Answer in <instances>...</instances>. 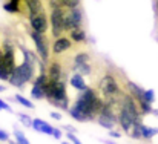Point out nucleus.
I'll return each instance as SVG.
<instances>
[{
    "label": "nucleus",
    "instance_id": "nucleus-5",
    "mask_svg": "<svg viewBox=\"0 0 158 144\" xmlns=\"http://www.w3.org/2000/svg\"><path fill=\"white\" fill-rule=\"evenodd\" d=\"M31 39L35 43V48H37V52H39L40 58L43 61H48V58H49V48H48L46 35L45 34H39V32H35V31L31 29Z\"/></svg>",
    "mask_w": 158,
    "mask_h": 144
},
{
    "label": "nucleus",
    "instance_id": "nucleus-19",
    "mask_svg": "<svg viewBox=\"0 0 158 144\" xmlns=\"http://www.w3.org/2000/svg\"><path fill=\"white\" fill-rule=\"evenodd\" d=\"M158 134V129H154V127H148V126H144L143 124V127H141V135H143V140H152L155 135Z\"/></svg>",
    "mask_w": 158,
    "mask_h": 144
},
{
    "label": "nucleus",
    "instance_id": "nucleus-31",
    "mask_svg": "<svg viewBox=\"0 0 158 144\" xmlns=\"http://www.w3.org/2000/svg\"><path fill=\"white\" fill-rule=\"evenodd\" d=\"M63 129H64L66 132H71V134H75V132H77V129L72 127V126H69V124H63Z\"/></svg>",
    "mask_w": 158,
    "mask_h": 144
},
{
    "label": "nucleus",
    "instance_id": "nucleus-18",
    "mask_svg": "<svg viewBox=\"0 0 158 144\" xmlns=\"http://www.w3.org/2000/svg\"><path fill=\"white\" fill-rule=\"evenodd\" d=\"M83 63H91V55H89L88 52H78V54L75 55V58H74L72 68H74V66H78V64H83Z\"/></svg>",
    "mask_w": 158,
    "mask_h": 144
},
{
    "label": "nucleus",
    "instance_id": "nucleus-21",
    "mask_svg": "<svg viewBox=\"0 0 158 144\" xmlns=\"http://www.w3.org/2000/svg\"><path fill=\"white\" fill-rule=\"evenodd\" d=\"M14 100H15L19 104H22V106H25V107H28V109H34V103L29 101L28 98H25L23 95H20V94H17V95L14 97Z\"/></svg>",
    "mask_w": 158,
    "mask_h": 144
},
{
    "label": "nucleus",
    "instance_id": "nucleus-22",
    "mask_svg": "<svg viewBox=\"0 0 158 144\" xmlns=\"http://www.w3.org/2000/svg\"><path fill=\"white\" fill-rule=\"evenodd\" d=\"M14 137H15V143L17 144H29V141L25 137V134L22 130H19V127H14Z\"/></svg>",
    "mask_w": 158,
    "mask_h": 144
},
{
    "label": "nucleus",
    "instance_id": "nucleus-17",
    "mask_svg": "<svg viewBox=\"0 0 158 144\" xmlns=\"http://www.w3.org/2000/svg\"><path fill=\"white\" fill-rule=\"evenodd\" d=\"M69 83H71V86L75 88L77 91H85V89L88 88L86 83H85V80H83V75H80V74H77V72L69 78Z\"/></svg>",
    "mask_w": 158,
    "mask_h": 144
},
{
    "label": "nucleus",
    "instance_id": "nucleus-3",
    "mask_svg": "<svg viewBox=\"0 0 158 144\" xmlns=\"http://www.w3.org/2000/svg\"><path fill=\"white\" fill-rule=\"evenodd\" d=\"M51 104L57 106L58 109H63V110H68L69 107V97L66 94V84L63 80H58V81H54V88H52V94L49 98H46Z\"/></svg>",
    "mask_w": 158,
    "mask_h": 144
},
{
    "label": "nucleus",
    "instance_id": "nucleus-25",
    "mask_svg": "<svg viewBox=\"0 0 158 144\" xmlns=\"http://www.w3.org/2000/svg\"><path fill=\"white\" fill-rule=\"evenodd\" d=\"M31 95H32V98H35V100H42V98H45V95H43V89H42V88H37V86H32V89H31Z\"/></svg>",
    "mask_w": 158,
    "mask_h": 144
},
{
    "label": "nucleus",
    "instance_id": "nucleus-8",
    "mask_svg": "<svg viewBox=\"0 0 158 144\" xmlns=\"http://www.w3.org/2000/svg\"><path fill=\"white\" fill-rule=\"evenodd\" d=\"M117 121H118V124H120L121 130H123L124 134H127V135H129V132H131V129H132V124H134V118H132L126 110L120 109V110H118V113H117Z\"/></svg>",
    "mask_w": 158,
    "mask_h": 144
},
{
    "label": "nucleus",
    "instance_id": "nucleus-7",
    "mask_svg": "<svg viewBox=\"0 0 158 144\" xmlns=\"http://www.w3.org/2000/svg\"><path fill=\"white\" fill-rule=\"evenodd\" d=\"M66 9H51V28L52 37L57 39L63 32V14Z\"/></svg>",
    "mask_w": 158,
    "mask_h": 144
},
{
    "label": "nucleus",
    "instance_id": "nucleus-12",
    "mask_svg": "<svg viewBox=\"0 0 158 144\" xmlns=\"http://www.w3.org/2000/svg\"><path fill=\"white\" fill-rule=\"evenodd\" d=\"M95 120L98 121V124L102 127H105L107 130H112L115 127V124H117V118L115 117H109V115H105V113H98Z\"/></svg>",
    "mask_w": 158,
    "mask_h": 144
},
{
    "label": "nucleus",
    "instance_id": "nucleus-36",
    "mask_svg": "<svg viewBox=\"0 0 158 144\" xmlns=\"http://www.w3.org/2000/svg\"><path fill=\"white\" fill-rule=\"evenodd\" d=\"M0 92H5V86H2V84H0Z\"/></svg>",
    "mask_w": 158,
    "mask_h": 144
},
{
    "label": "nucleus",
    "instance_id": "nucleus-16",
    "mask_svg": "<svg viewBox=\"0 0 158 144\" xmlns=\"http://www.w3.org/2000/svg\"><path fill=\"white\" fill-rule=\"evenodd\" d=\"M68 11H69V15H71V19H72L74 28H81V25H83L81 9H80V8H72V9H68Z\"/></svg>",
    "mask_w": 158,
    "mask_h": 144
},
{
    "label": "nucleus",
    "instance_id": "nucleus-38",
    "mask_svg": "<svg viewBox=\"0 0 158 144\" xmlns=\"http://www.w3.org/2000/svg\"><path fill=\"white\" fill-rule=\"evenodd\" d=\"M61 144H72V143H68V141H63Z\"/></svg>",
    "mask_w": 158,
    "mask_h": 144
},
{
    "label": "nucleus",
    "instance_id": "nucleus-1",
    "mask_svg": "<svg viewBox=\"0 0 158 144\" xmlns=\"http://www.w3.org/2000/svg\"><path fill=\"white\" fill-rule=\"evenodd\" d=\"M74 107L78 112H81V115L85 117L86 121H92L100 113V110L103 107V100L97 95V92L94 89L86 88L85 91H81V94L75 100Z\"/></svg>",
    "mask_w": 158,
    "mask_h": 144
},
{
    "label": "nucleus",
    "instance_id": "nucleus-26",
    "mask_svg": "<svg viewBox=\"0 0 158 144\" xmlns=\"http://www.w3.org/2000/svg\"><path fill=\"white\" fill-rule=\"evenodd\" d=\"M66 9H72V8H78L80 0H61Z\"/></svg>",
    "mask_w": 158,
    "mask_h": 144
},
{
    "label": "nucleus",
    "instance_id": "nucleus-33",
    "mask_svg": "<svg viewBox=\"0 0 158 144\" xmlns=\"http://www.w3.org/2000/svg\"><path fill=\"white\" fill-rule=\"evenodd\" d=\"M51 117H52L54 120H60V118H61V113H58V112H51Z\"/></svg>",
    "mask_w": 158,
    "mask_h": 144
},
{
    "label": "nucleus",
    "instance_id": "nucleus-32",
    "mask_svg": "<svg viewBox=\"0 0 158 144\" xmlns=\"http://www.w3.org/2000/svg\"><path fill=\"white\" fill-rule=\"evenodd\" d=\"M109 135H110L112 138H120V137H121V134H120V132H117V130H114V129H112V130H109Z\"/></svg>",
    "mask_w": 158,
    "mask_h": 144
},
{
    "label": "nucleus",
    "instance_id": "nucleus-4",
    "mask_svg": "<svg viewBox=\"0 0 158 144\" xmlns=\"http://www.w3.org/2000/svg\"><path fill=\"white\" fill-rule=\"evenodd\" d=\"M98 91L107 98V97H114L120 92V86L117 83V80L110 75V74H106L102 77V80L98 81Z\"/></svg>",
    "mask_w": 158,
    "mask_h": 144
},
{
    "label": "nucleus",
    "instance_id": "nucleus-15",
    "mask_svg": "<svg viewBox=\"0 0 158 144\" xmlns=\"http://www.w3.org/2000/svg\"><path fill=\"white\" fill-rule=\"evenodd\" d=\"M23 2H25V6H26L28 11H29V15H31V14H37V12L45 11V9H43V3H42V0H23Z\"/></svg>",
    "mask_w": 158,
    "mask_h": 144
},
{
    "label": "nucleus",
    "instance_id": "nucleus-34",
    "mask_svg": "<svg viewBox=\"0 0 158 144\" xmlns=\"http://www.w3.org/2000/svg\"><path fill=\"white\" fill-rule=\"evenodd\" d=\"M3 66V51H2V48H0V68Z\"/></svg>",
    "mask_w": 158,
    "mask_h": 144
},
{
    "label": "nucleus",
    "instance_id": "nucleus-14",
    "mask_svg": "<svg viewBox=\"0 0 158 144\" xmlns=\"http://www.w3.org/2000/svg\"><path fill=\"white\" fill-rule=\"evenodd\" d=\"M126 89H127V94L132 97L135 101H138V100L143 98V88L137 86L135 83H132V81H126Z\"/></svg>",
    "mask_w": 158,
    "mask_h": 144
},
{
    "label": "nucleus",
    "instance_id": "nucleus-6",
    "mask_svg": "<svg viewBox=\"0 0 158 144\" xmlns=\"http://www.w3.org/2000/svg\"><path fill=\"white\" fill-rule=\"evenodd\" d=\"M29 23L32 31L39 32V34H46L48 31V17L45 14V11L37 12V14H31L29 15Z\"/></svg>",
    "mask_w": 158,
    "mask_h": 144
},
{
    "label": "nucleus",
    "instance_id": "nucleus-11",
    "mask_svg": "<svg viewBox=\"0 0 158 144\" xmlns=\"http://www.w3.org/2000/svg\"><path fill=\"white\" fill-rule=\"evenodd\" d=\"M31 127H32L34 130L42 132V134H46V135H51L52 130H54V127L49 124V123H46V121H43V120H40V118H34Z\"/></svg>",
    "mask_w": 158,
    "mask_h": 144
},
{
    "label": "nucleus",
    "instance_id": "nucleus-24",
    "mask_svg": "<svg viewBox=\"0 0 158 144\" xmlns=\"http://www.w3.org/2000/svg\"><path fill=\"white\" fill-rule=\"evenodd\" d=\"M143 100H144L146 103H149V104H152V103H154V100H155V92H154L152 89H148V91H143Z\"/></svg>",
    "mask_w": 158,
    "mask_h": 144
},
{
    "label": "nucleus",
    "instance_id": "nucleus-23",
    "mask_svg": "<svg viewBox=\"0 0 158 144\" xmlns=\"http://www.w3.org/2000/svg\"><path fill=\"white\" fill-rule=\"evenodd\" d=\"M19 120H20V123L25 127H31L32 126V118L29 115H26V113H19Z\"/></svg>",
    "mask_w": 158,
    "mask_h": 144
},
{
    "label": "nucleus",
    "instance_id": "nucleus-30",
    "mask_svg": "<svg viewBox=\"0 0 158 144\" xmlns=\"http://www.w3.org/2000/svg\"><path fill=\"white\" fill-rule=\"evenodd\" d=\"M8 140H9L8 132H5V130H2V129H0V141H8Z\"/></svg>",
    "mask_w": 158,
    "mask_h": 144
},
{
    "label": "nucleus",
    "instance_id": "nucleus-28",
    "mask_svg": "<svg viewBox=\"0 0 158 144\" xmlns=\"http://www.w3.org/2000/svg\"><path fill=\"white\" fill-rule=\"evenodd\" d=\"M0 110H8V112H11V107H9L8 103H5L3 100H0Z\"/></svg>",
    "mask_w": 158,
    "mask_h": 144
},
{
    "label": "nucleus",
    "instance_id": "nucleus-9",
    "mask_svg": "<svg viewBox=\"0 0 158 144\" xmlns=\"http://www.w3.org/2000/svg\"><path fill=\"white\" fill-rule=\"evenodd\" d=\"M72 48V42L69 40V37H64V35H60L55 39V42L52 43V52L55 55H60L66 51Z\"/></svg>",
    "mask_w": 158,
    "mask_h": 144
},
{
    "label": "nucleus",
    "instance_id": "nucleus-35",
    "mask_svg": "<svg viewBox=\"0 0 158 144\" xmlns=\"http://www.w3.org/2000/svg\"><path fill=\"white\" fill-rule=\"evenodd\" d=\"M102 143H105V144H115L114 141H110V140H102Z\"/></svg>",
    "mask_w": 158,
    "mask_h": 144
},
{
    "label": "nucleus",
    "instance_id": "nucleus-13",
    "mask_svg": "<svg viewBox=\"0 0 158 144\" xmlns=\"http://www.w3.org/2000/svg\"><path fill=\"white\" fill-rule=\"evenodd\" d=\"M69 40L74 43H86V32L83 28H74L69 31Z\"/></svg>",
    "mask_w": 158,
    "mask_h": 144
},
{
    "label": "nucleus",
    "instance_id": "nucleus-2",
    "mask_svg": "<svg viewBox=\"0 0 158 144\" xmlns=\"http://www.w3.org/2000/svg\"><path fill=\"white\" fill-rule=\"evenodd\" d=\"M34 75H35V69L31 68L29 64L26 63H22L20 66H15L12 69V72L9 74V78L8 81L15 86V88H22L23 84H26L28 81L34 80Z\"/></svg>",
    "mask_w": 158,
    "mask_h": 144
},
{
    "label": "nucleus",
    "instance_id": "nucleus-29",
    "mask_svg": "<svg viewBox=\"0 0 158 144\" xmlns=\"http://www.w3.org/2000/svg\"><path fill=\"white\" fill-rule=\"evenodd\" d=\"M51 135H52V137L55 138V140H60V138L63 137V135H61V130H60V129H54V130H52V134H51Z\"/></svg>",
    "mask_w": 158,
    "mask_h": 144
},
{
    "label": "nucleus",
    "instance_id": "nucleus-37",
    "mask_svg": "<svg viewBox=\"0 0 158 144\" xmlns=\"http://www.w3.org/2000/svg\"><path fill=\"white\" fill-rule=\"evenodd\" d=\"M8 143H9V144H17L15 141H11V140H8Z\"/></svg>",
    "mask_w": 158,
    "mask_h": 144
},
{
    "label": "nucleus",
    "instance_id": "nucleus-20",
    "mask_svg": "<svg viewBox=\"0 0 158 144\" xmlns=\"http://www.w3.org/2000/svg\"><path fill=\"white\" fill-rule=\"evenodd\" d=\"M77 74H80V75H89L91 74V64L89 63H83V64H78V66H74L72 68Z\"/></svg>",
    "mask_w": 158,
    "mask_h": 144
},
{
    "label": "nucleus",
    "instance_id": "nucleus-27",
    "mask_svg": "<svg viewBox=\"0 0 158 144\" xmlns=\"http://www.w3.org/2000/svg\"><path fill=\"white\" fill-rule=\"evenodd\" d=\"M66 137H68V140H69V141H71L72 144H81V143H80V140L75 137V134H71V132H68V135H66Z\"/></svg>",
    "mask_w": 158,
    "mask_h": 144
},
{
    "label": "nucleus",
    "instance_id": "nucleus-10",
    "mask_svg": "<svg viewBox=\"0 0 158 144\" xmlns=\"http://www.w3.org/2000/svg\"><path fill=\"white\" fill-rule=\"evenodd\" d=\"M46 75H48V80H51V81L61 80V77H63V69H61V63H60L58 60H52V61H51Z\"/></svg>",
    "mask_w": 158,
    "mask_h": 144
}]
</instances>
